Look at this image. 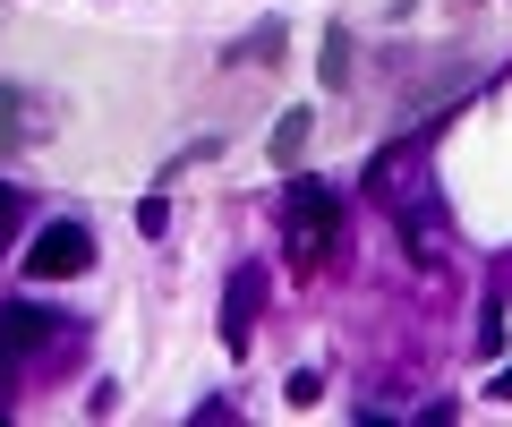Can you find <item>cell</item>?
Segmentation results:
<instances>
[{"mask_svg":"<svg viewBox=\"0 0 512 427\" xmlns=\"http://www.w3.org/2000/svg\"><path fill=\"white\" fill-rule=\"evenodd\" d=\"M94 265V231L86 223H43L35 248H26V274L35 282H77Z\"/></svg>","mask_w":512,"mask_h":427,"instance_id":"2","label":"cell"},{"mask_svg":"<svg viewBox=\"0 0 512 427\" xmlns=\"http://www.w3.org/2000/svg\"><path fill=\"white\" fill-rule=\"evenodd\" d=\"M274 52H282V26H256V35L239 43V60H274Z\"/></svg>","mask_w":512,"mask_h":427,"instance_id":"10","label":"cell"},{"mask_svg":"<svg viewBox=\"0 0 512 427\" xmlns=\"http://www.w3.org/2000/svg\"><path fill=\"white\" fill-rule=\"evenodd\" d=\"M0 410H9V368H0Z\"/></svg>","mask_w":512,"mask_h":427,"instance_id":"13","label":"cell"},{"mask_svg":"<svg viewBox=\"0 0 512 427\" xmlns=\"http://www.w3.org/2000/svg\"><path fill=\"white\" fill-rule=\"evenodd\" d=\"M308 154V112H282V129H274V163H299Z\"/></svg>","mask_w":512,"mask_h":427,"instance_id":"6","label":"cell"},{"mask_svg":"<svg viewBox=\"0 0 512 427\" xmlns=\"http://www.w3.org/2000/svg\"><path fill=\"white\" fill-rule=\"evenodd\" d=\"M35 137H43V120H35V94H26V86H0V154L35 146Z\"/></svg>","mask_w":512,"mask_h":427,"instance_id":"5","label":"cell"},{"mask_svg":"<svg viewBox=\"0 0 512 427\" xmlns=\"http://www.w3.org/2000/svg\"><path fill=\"white\" fill-rule=\"evenodd\" d=\"M60 316L35 308V299H0V359H26V351H52Z\"/></svg>","mask_w":512,"mask_h":427,"instance_id":"3","label":"cell"},{"mask_svg":"<svg viewBox=\"0 0 512 427\" xmlns=\"http://www.w3.org/2000/svg\"><path fill=\"white\" fill-rule=\"evenodd\" d=\"M18 223H26V197H18V188H0V257H9V240H18Z\"/></svg>","mask_w":512,"mask_h":427,"instance_id":"8","label":"cell"},{"mask_svg":"<svg viewBox=\"0 0 512 427\" xmlns=\"http://www.w3.org/2000/svg\"><path fill=\"white\" fill-rule=\"evenodd\" d=\"M316 402H325V385H316V376L299 368V376H291V410H316Z\"/></svg>","mask_w":512,"mask_h":427,"instance_id":"11","label":"cell"},{"mask_svg":"<svg viewBox=\"0 0 512 427\" xmlns=\"http://www.w3.org/2000/svg\"><path fill=\"white\" fill-rule=\"evenodd\" d=\"M137 231H146V240H163V231H171V197H146V205H137Z\"/></svg>","mask_w":512,"mask_h":427,"instance_id":"9","label":"cell"},{"mask_svg":"<svg viewBox=\"0 0 512 427\" xmlns=\"http://www.w3.org/2000/svg\"><path fill=\"white\" fill-rule=\"evenodd\" d=\"M487 393H495V402H512V368H504V376H495V385H487Z\"/></svg>","mask_w":512,"mask_h":427,"instance_id":"12","label":"cell"},{"mask_svg":"<svg viewBox=\"0 0 512 427\" xmlns=\"http://www.w3.org/2000/svg\"><path fill=\"white\" fill-rule=\"evenodd\" d=\"M325 86H350V35L325 26Z\"/></svg>","mask_w":512,"mask_h":427,"instance_id":"7","label":"cell"},{"mask_svg":"<svg viewBox=\"0 0 512 427\" xmlns=\"http://www.w3.org/2000/svg\"><path fill=\"white\" fill-rule=\"evenodd\" d=\"M333 231H342V197H333L325 180H291V197H282V248H291V274H316V265H325Z\"/></svg>","mask_w":512,"mask_h":427,"instance_id":"1","label":"cell"},{"mask_svg":"<svg viewBox=\"0 0 512 427\" xmlns=\"http://www.w3.org/2000/svg\"><path fill=\"white\" fill-rule=\"evenodd\" d=\"M256 308H265V282H256V265H239V274L222 282V351H248Z\"/></svg>","mask_w":512,"mask_h":427,"instance_id":"4","label":"cell"}]
</instances>
